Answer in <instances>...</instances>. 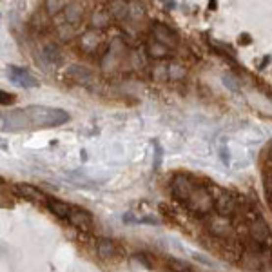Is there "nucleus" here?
Segmentation results:
<instances>
[{
    "label": "nucleus",
    "instance_id": "1",
    "mask_svg": "<svg viewBox=\"0 0 272 272\" xmlns=\"http://www.w3.org/2000/svg\"><path fill=\"white\" fill-rule=\"evenodd\" d=\"M67 120H69V114L62 109L33 106L26 107V109H18V111L4 112L2 114V129H40V127H53V125L65 124Z\"/></svg>",
    "mask_w": 272,
    "mask_h": 272
},
{
    "label": "nucleus",
    "instance_id": "2",
    "mask_svg": "<svg viewBox=\"0 0 272 272\" xmlns=\"http://www.w3.org/2000/svg\"><path fill=\"white\" fill-rule=\"evenodd\" d=\"M196 187H198V182H194L190 176L187 174H176V176L171 180V192L172 196L180 200L182 203H187L190 200V196L194 194Z\"/></svg>",
    "mask_w": 272,
    "mask_h": 272
},
{
    "label": "nucleus",
    "instance_id": "3",
    "mask_svg": "<svg viewBox=\"0 0 272 272\" xmlns=\"http://www.w3.org/2000/svg\"><path fill=\"white\" fill-rule=\"evenodd\" d=\"M248 232H250L252 240H254L258 245L267 247V248L272 247V232L260 214H256L254 218L250 219V223H248Z\"/></svg>",
    "mask_w": 272,
    "mask_h": 272
},
{
    "label": "nucleus",
    "instance_id": "4",
    "mask_svg": "<svg viewBox=\"0 0 272 272\" xmlns=\"http://www.w3.org/2000/svg\"><path fill=\"white\" fill-rule=\"evenodd\" d=\"M151 31H153L154 40L158 42V44L169 48L171 51L178 48V35L169 27V26L162 24V22H154V24L151 26Z\"/></svg>",
    "mask_w": 272,
    "mask_h": 272
},
{
    "label": "nucleus",
    "instance_id": "5",
    "mask_svg": "<svg viewBox=\"0 0 272 272\" xmlns=\"http://www.w3.org/2000/svg\"><path fill=\"white\" fill-rule=\"evenodd\" d=\"M216 211L219 216L231 218L232 214L240 211V198L232 192H221L219 196H216Z\"/></svg>",
    "mask_w": 272,
    "mask_h": 272
},
{
    "label": "nucleus",
    "instance_id": "6",
    "mask_svg": "<svg viewBox=\"0 0 272 272\" xmlns=\"http://www.w3.org/2000/svg\"><path fill=\"white\" fill-rule=\"evenodd\" d=\"M209 231L213 232L216 238H219V240H231V236L234 234L232 225L227 221V218L219 216V214L214 216V218H211V221H209Z\"/></svg>",
    "mask_w": 272,
    "mask_h": 272
},
{
    "label": "nucleus",
    "instance_id": "7",
    "mask_svg": "<svg viewBox=\"0 0 272 272\" xmlns=\"http://www.w3.org/2000/svg\"><path fill=\"white\" fill-rule=\"evenodd\" d=\"M67 221L73 225V227H77L80 231H89L91 227H93V216L87 213V211H83V209H78L75 205H71V211H69V218Z\"/></svg>",
    "mask_w": 272,
    "mask_h": 272
},
{
    "label": "nucleus",
    "instance_id": "8",
    "mask_svg": "<svg viewBox=\"0 0 272 272\" xmlns=\"http://www.w3.org/2000/svg\"><path fill=\"white\" fill-rule=\"evenodd\" d=\"M263 189L267 198L272 201V149L265 153V162H263Z\"/></svg>",
    "mask_w": 272,
    "mask_h": 272
},
{
    "label": "nucleus",
    "instance_id": "9",
    "mask_svg": "<svg viewBox=\"0 0 272 272\" xmlns=\"http://www.w3.org/2000/svg\"><path fill=\"white\" fill-rule=\"evenodd\" d=\"M17 190L24 196V198H27V200L36 201V203H46V205H48V201H49L48 196L44 194V192H40L38 189H35V187H31V185H17Z\"/></svg>",
    "mask_w": 272,
    "mask_h": 272
},
{
    "label": "nucleus",
    "instance_id": "10",
    "mask_svg": "<svg viewBox=\"0 0 272 272\" xmlns=\"http://www.w3.org/2000/svg\"><path fill=\"white\" fill-rule=\"evenodd\" d=\"M9 77H11L13 82L20 83V85H24V87H33L36 85V80H33L29 73L26 71V69H20V67H9Z\"/></svg>",
    "mask_w": 272,
    "mask_h": 272
},
{
    "label": "nucleus",
    "instance_id": "11",
    "mask_svg": "<svg viewBox=\"0 0 272 272\" xmlns=\"http://www.w3.org/2000/svg\"><path fill=\"white\" fill-rule=\"evenodd\" d=\"M82 13H83L82 4H78V2L67 4V7H65V24H69V26L78 24V22L82 20Z\"/></svg>",
    "mask_w": 272,
    "mask_h": 272
},
{
    "label": "nucleus",
    "instance_id": "12",
    "mask_svg": "<svg viewBox=\"0 0 272 272\" xmlns=\"http://www.w3.org/2000/svg\"><path fill=\"white\" fill-rule=\"evenodd\" d=\"M48 207L51 209V213L56 214L58 218L65 219L67 221V218H69V211H71V205L69 203H64V201H58V200H51L48 201Z\"/></svg>",
    "mask_w": 272,
    "mask_h": 272
},
{
    "label": "nucleus",
    "instance_id": "13",
    "mask_svg": "<svg viewBox=\"0 0 272 272\" xmlns=\"http://www.w3.org/2000/svg\"><path fill=\"white\" fill-rule=\"evenodd\" d=\"M114 250H116L114 243L111 240H107V238H100L98 243H96V252H98L100 258H111L114 254Z\"/></svg>",
    "mask_w": 272,
    "mask_h": 272
},
{
    "label": "nucleus",
    "instance_id": "14",
    "mask_svg": "<svg viewBox=\"0 0 272 272\" xmlns=\"http://www.w3.org/2000/svg\"><path fill=\"white\" fill-rule=\"evenodd\" d=\"M98 42H100L98 35H95V33H85L82 36V40H80V46H82V49L85 53H93L98 48Z\"/></svg>",
    "mask_w": 272,
    "mask_h": 272
},
{
    "label": "nucleus",
    "instance_id": "15",
    "mask_svg": "<svg viewBox=\"0 0 272 272\" xmlns=\"http://www.w3.org/2000/svg\"><path fill=\"white\" fill-rule=\"evenodd\" d=\"M149 54H151L153 58H165V56L172 54V51L169 48H165V46L158 44L156 40H153L149 44Z\"/></svg>",
    "mask_w": 272,
    "mask_h": 272
},
{
    "label": "nucleus",
    "instance_id": "16",
    "mask_svg": "<svg viewBox=\"0 0 272 272\" xmlns=\"http://www.w3.org/2000/svg\"><path fill=\"white\" fill-rule=\"evenodd\" d=\"M107 24H109V13L104 11V9L95 11V15H93V26L98 27V29H102V27H106Z\"/></svg>",
    "mask_w": 272,
    "mask_h": 272
},
{
    "label": "nucleus",
    "instance_id": "17",
    "mask_svg": "<svg viewBox=\"0 0 272 272\" xmlns=\"http://www.w3.org/2000/svg\"><path fill=\"white\" fill-rule=\"evenodd\" d=\"M111 6H112L111 13L118 18V20H122V18L127 15V11L131 9V7H127V4H124V2H111Z\"/></svg>",
    "mask_w": 272,
    "mask_h": 272
},
{
    "label": "nucleus",
    "instance_id": "18",
    "mask_svg": "<svg viewBox=\"0 0 272 272\" xmlns=\"http://www.w3.org/2000/svg\"><path fill=\"white\" fill-rule=\"evenodd\" d=\"M64 7H67L65 2H56V0H49V2H46V9H48L49 15H56V13H60Z\"/></svg>",
    "mask_w": 272,
    "mask_h": 272
},
{
    "label": "nucleus",
    "instance_id": "19",
    "mask_svg": "<svg viewBox=\"0 0 272 272\" xmlns=\"http://www.w3.org/2000/svg\"><path fill=\"white\" fill-rule=\"evenodd\" d=\"M184 75H185V71L182 69V65H178V64L169 65V77H171L172 80H178V78H182Z\"/></svg>",
    "mask_w": 272,
    "mask_h": 272
},
{
    "label": "nucleus",
    "instance_id": "20",
    "mask_svg": "<svg viewBox=\"0 0 272 272\" xmlns=\"http://www.w3.org/2000/svg\"><path fill=\"white\" fill-rule=\"evenodd\" d=\"M46 54H48V58L51 60V62H58V58H60L54 46H48V48H46Z\"/></svg>",
    "mask_w": 272,
    "mask_h": 272
},
{
    "label": "nucleus",
    "instance_id": "21",
    "mask_svg": "<svg viewBox=\"0 0 272 272\" xmlns=\"http://www.w3.org/2000/svg\"><path fill=\"white\" fill-rule=\"evenodd\" d=\"M15 102V96L7 95V93H2V106H6V104H13Z\"/></svg>",
    "mask_w": 272,
    "mask_h": 272
}]
</instances>
